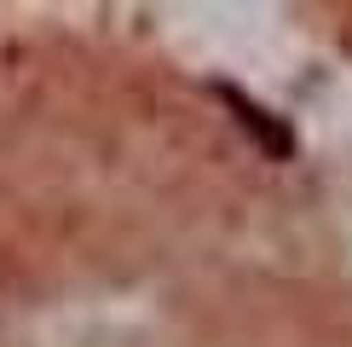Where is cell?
I'll use <instances>...</instances> for the list:
<instances>
[{
	"label": "cell",
	"mask_w": 352,
	"mask_h": 347,
	"mask_svg": "<svg viewBox=\"0 0 352 347\" xmlns=\"http://www.w3.org/2000/svg\"><path fill=\"white\" fill-rule=\"evenodd\" d=\"M219 98H226V105L237 110V122L260 139V151H266V156H277V162H283V156H295V134H289V127L277 122L266 105H254V98H248V93H237V87H219Z\"/></svg>",
	"instance_id": "cell-1"
}]
</instances>
